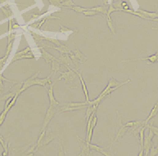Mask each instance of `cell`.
Here are the masks:
<instances>
[{
    "label": "cell",
    "mask_w": 158,
    "mask_h": 156,
    "mask_svg": "<svg viewBox=\"0 0 158 156\" xmlns=\"http://www.w3.org/2000/svg\"><path fill=\"white\" fill-rule=\"evenodd\" d=\"M148 61V65L149 64H155L156 63V55H152L150 57H145V58H141V59H132V60H126L123 61L122 62H129V61Z\"/></svg>",
    "instance_id": "cell-15"
},
{
    "label": "cell",
    "mask_w": 158,
    "mask_h": 156,
    "mask_svg": "<svg viewBox=\"0 0 158 156\" xmlns=\"http://www.w3.org/2000/svg\"><path fill=\"white\" fill-rule=\"evenodd\" d=\"M70 57L71 58L72 61L74 62L75 65H77L78 63H84L86 61V57L82 54L79 49H75V51H71L69 53Z\"/></svg>",
    "instance_id": "cell-2"
},
{
    "label": "cell",
    "mask_w": 158,
    "mask_h": 156,
    "mask_svg": "<svg viewBox=\"0 0 158 156\" xmlns=\"http://www.w3.org/2000/svg\"><path fill=\"white\" fill-rule=\"evenodd\" d=\"M109 2V0H105V1H103V3L104 4H107Z\"/></svg>",
    "instance_id": "cell-42"
},
{
    "label": "cell",
    "mask_w": 158,
    "mask_h": 156,
    "mask_svg": "<svg viewBox=\"0 0 158 156\" xmlns=\"http://www.w3.org/2000/svg\"><path fill=\"white\" fill-rule=\"evenodd\" d=\"M156 16H157V18H158V4L156 5Z\"/></svg>",
    "instance_id": "cell-41"
},
{
    "label": "cell",
    "mask_w": 158,
    "mask_h": 156,
    "mask_svg": "<svg viewBox=\"0 0 158 156\" xmlns=\"http://www.w3.org/2000/svg\"><path fill=\"white\" fill-rule=\"evenodd\" d=\"M97 109H98V107L93 106H91V105L87 106L86 113H85V121L87 122L88 120H89V119L90 118L92 114H93L94 111H97Z\"/></svg>",
    "instance_id": "cell-19"
},
{
    "label": "cell",
    "mask_w": 158,
    "mask_h": 156,
    "mask_svg": "<svg viewBox=\"0 0 158 156\" xmlns=\"http://www.w3.org/2000/svg\"><path fill=\"white\" fill-rule=\"evenodd\" d=\"M91 9L94 11H96V12L99 13L101 15L103 16V17H106V14H107V9L106 8V7L98 6V7H95V8H93Z\"/></svg>",
    "instance_id": "cell-20"
},
{
    "label": "cell",
    "mask_w": 158,
    "mask_h": 156,
    "mask_svg": "<svg viewBox=\"0 0 158 156\" xmlns=\"http://www.w3.org/2000/svg\"><path fill=\"white\" fill-rule=\"evenodd\" d=\"M8 25H9L8 31H11V30H12V29H13V20H9V21H8Z\"/></svg>",
    "instance_id": "cell-39"
},
{
    "label": "cell",
    "mask_w": 158,
    "mask_h": 156,
    "mask_svg": "<svg viewBox=\"0 0 158 156\" xmlns=\"http://www.w3.org/2000/svg\"><path fill=\"white\" fill-rule=\"evenodd\" d=\"M158 114V102H156V104L153 106V108L152 110H151V112L150 114H149V115H148V117L145 120V124L147 125V124L149 123V121H151L152 120V119H153L154 117L156 116V114Z\"/></svg>",
    "instance_id": "cell-17"
},
{
    "label": "cell",
    "mask_w": 158,
    "mask_h": 156,
    "mask_svg": "<svg viewBox=\"0 0 158 156\" xmlns=\"http://www.w3.org/2000/svg\"><path fill=\"white\" fill-rule=\"evenodd\" d=\"M97 122H98V118H97V115L96 114H94V118H93V120H92V124H91V126L95 128L97 125Z\"/></svg>",
    "instance_id": "cell-36"
},
{
    "label": "cell",
    "mask_w": 158,
    "mask_h": 156,
    "mask_svg": "<svg viewBox=\"0 0 158 156\" xmlns=\"http://www.w3.org/2000/svg\"><path fill=\"white\" fill-rule=\"evenodd\" d=\"M41 57L43 59H44V61H46L48 65H50V63L52 61H55V60H58L57 58H56L55 57H53L52 55H51L50 53L47 52V50L44 48V47H41Z\"/></svg>",
    "instance_id": "cell-13"
},
{
    "label": "cell",
    "mask_w": 158,
    "mask_h": 156,
    "mask_svg": "<svg viewBox=\"0 0 158 156\" xmlns=\"http://www.w3.org/2000/svg\"><path fill=\"white\" fill-rule=\"evenodd\" d=\"M156 62H158V51L156 52Z\"/></svg>",
    "instance_id": "cell-43"
},
{
    "label": "cell",
    "mask_w": 158,
    "mask_h": 156,
    "mask_svg": "<svg viewBox=\"0 0 158 156\" xmlns=\"http://www.w3.org/2000/svg\"><path fill=\"white\" fill-rule=\"evenodd\" d=\"M56 111H57V108L55 107L49 106V108L48 109L47 112H46V114H45L44 120V123H43L42 128H41V131H44L45 129L47 128L48 125L50 123V121L52 120V119L53 118V116L56 114Z\"/></svg>",
    "instance_id": "cell-3"
},
{
    "label": "cell",
    "mask_w": 158,
    "mask_h": 156,
    "mask_svg": "<svg viewBox=\"0 0 158 156\" xmlns=\"http://www.w3.org/2000/svg\"><path fill=\"white\" fill-rule=\"evenodd\" d=\"M77 139L79 142V146H80V149H81V152L79 154V156H86L89 155L90 154V151H91V149L89 147V145L87 141H84L82 140L81 138H79V136H77Z\"/></svg>",
    "instance_id": "cell-5"
},
{
    "label": "cell",
    "mask_w": 158,
    "mask_h": 156,
    "mask_svg": "<svg viewBox=\"0 0 158 156\" xmlns=\"http://www.w3.org/2000/svg\"><path fill=\"white\" fill-rule=\"evenodd\" d=\"M50 3V4L55 8H63L62 6V0H48Z\"/></svg>",
    "instance_id": "cell-27"
},
{
    "label": "cell",
    "mask_w": 158,
    "mask_h": 156,
    "mask_svg": "<svg viewBox=\"0 0 158 156\" xmlns=\"http://www.w3.org/2000/svg\"><path fill=\"white\" fill-rule=\"evenodd\" d=\"M148 155L151 156H156L158 155V146L155 147V146H152L149 150V154Z\"/></svg>",
    "instance_id": "cell-33"
},
{
    "label": "cell",
    "mask_w": 158,
    "mask_h": 156,
    "mask_svg": "<svg viewBox=\"0 0 158 156\" xmlns=\"http://www.w3.org/2000/svg\"><path fill=\"white\" fill-rule=\"evenodd\" d=\"M5 7L6 8H2V11H3V13H4V15H5L6 17H9L10 16L13 15V13H12V11H11L9 6L6 5Z\"/></svg>",
    "instance_id": "cell-31"
},
{
    "label": "cell",
    "mask_w": 158,
    "mask_h": 156,
    "mask_svg": "<svg viewBox=\"0 0 158 156\" xmlns=\"http://www.w3.org/2000/svg\"><path fill=\"white\" fill-rule=\"evenodd\" d=\"M57 155H67V153H65L63 150V142L61 140H58V146H57Z\"/></svg>",
    "instance_id": "cell-23"
},
{
    "label": "cell",
    "mask_w": 158,
    "mask_h": 156,
    "mask_svg": "<svg viewBox=\"0 0 158 156\" xmlns=\"http://www.w3.org/2000/svg\"><path fill=\"white\" fill-rule=\"evenodd\" d=\"M43 39L44 40V41H48V42L52 43H53L54 45H56V46H61V45H62L61 43L58 41L57 39H52V38H49V37H45V36H43Z\"/></svg>",
    "instance_id": "cell-28"
},
{
    "label": "cell",
    "mask_w": 158,
    "mask_h": 156,
    "mask_svg": "<svg viewBox=\"0 0 158 156\" xmlns=\"http://www.w3.org/2000/svg\"><path fill=\"white\" fill-rule=\"evenodd\" d=\"M67 68L68 71L59 72L61 74V76L57 79V81L64 80L65 83L71 85L72 88H73V85H76V87H78V86L80 84V83H76V80H79V77L75 73V71H74L71 68H70V67H67Z\"/></svg>",
    "instance_id": "cell-1"
},
{
    "label": "cell",
    "mask_w": 158,
    "mask_h": 156,
    "mask_svg": "<svg viewBox=\"0 0 158 156\" xmlns=\"http://www.w3.org/2000/svg\"><path fill=\"white\" fill-rule=\"evenodd\" d=\"M58 59V61L61 63L62 65H63L64 66L66 67H70V66H72V65H75L74 62L72 61L71 58L70 57L69 54H67V53H63V54L59 57V58H57Z\"/></svg>",
    "instance_id": "cell-9"
},
{
    "label": "cell",
    "mask_w": 158,
    "mask_h": 156,
    "mask_svg": "<svg viewBox=\"0 0 158 156\" xmlns=\"http://www.w3.org/2000/svg\"><path fill=\"white\" fill-rule=\"evenodd\" d=\"M89 147H90V149H91V150L98 152V153L102 154V155H105V156L113 155V154L109 153V152H107V151L106 150V149L108 148V147H106V148H102V147H100V146H97V145H94V144H92L91 142H89Z\"/></svg>",
    "instance_id": "cell-10"
},
{
    "label": "cell",
    "mask_w": 158,
    "mask_h": 156,
    "mask_svg": "<svg viewBox=\"0 0 158 156\" xmlns=\"http://www.w3.org/2000/svg\"><path fill=\"white\" fill-rule=\"evenodd\" d=\"M56 138V136L52 133V129L51 128H46V132H45V136L44 137V141H43V146L48 145L52 141H53Z\"/></svg>",
    "instance_id": "cell-11"
},
{
    "label": "cell",
    "mask_w": 158,
    "mask_h": 156,
    "mask_svg": "<svg viewBox=\"0 0 158 156\" xmlns=\"http://www.w3.org/2000/svg\"><path fill=\"white\" fill-rule=\"evenodd\" d=\"M138 156H143L144 155V151H143V150H140V152L138 154Z\"/></svg>",
    "instance_id": "cell-40"
},
{
    "label": "cell",
    "mask_w": 158,
    "mask_h": 156,
    "mask_svg": "<svg viewBox=\"0 0 158 156\" xmlns=\"http://www.w3.org/2000/svg\"><path fill=\"white\" fill-rule=\"evenodd\" d=\"M87 106H79V107H72V106H67L65 105H62L59 109V113H64V112H70L74 111V110H83L86 108Z\"/></svg>",
    "instance_id": "cell-16"
},
{
    "label": "cell",
    "mask_w": 158,
    "mask_h": 156,
    "mask_svg": "<svg viewBox=\"0 0 158 156\" xmlns=\"http://www.w3.org/2000/svg\"><path fill=\"white\" fill-rule=\"evenodd\" d=\"M51 68H52V72H53V77L57 72H60L61 69V63L58 61V60H55L51 62Z\"/></svg>",
    "instance_id": "cell-18"
},
{
    "label": "cell",
    "mask_w": 158,
    "mask_h": 156,
    "mask_svg": "<svg viewBox=\"0 0 158 156\" xmlns=\"http://www.w3.org/2000/svg\"><path fill=\"white\" fill-rule=\"evenodd\" d=\"M83 13H84V15L86 16V17H94V16H96V15H98V14H100V13H98V12H96V11L92 10L91 8H89L88 10L84 11ZM100 15H101V14H100Z\"/></svg>",
    "instance_id": "cell-29"
},
{
    "label": "cell",
    "mask_w": 158,
    "mask_h": 156,
    "mask_svg": "<svg viewBox=\"0 0 158 156\" xmlns=\"http://www.w3.org/2000/svg\"><path fill=\"white\" fill-rule=\"evenodd\" d=\"M129 82H130V80H127V81H125V82H117V81L114 79L113 77H111V78H110V80H109L108 84H107V86L104 88V90L101 92V94L100 95H103L104 93H105V92L109 89V88H111V87H122L123 85L128 84Z\"/></svg>",
    "instance_id": "cell-4"
},
{
    "label": "cell",
    "mask_w": 158,
    "mask_h": 156,
    "mask_svg": "<svg viewBox=\"0 0 158 156\" xmlns=\"http://www.w3.org/2000/svg\"><path fill=\"white\" fill-rule=\"evenodd\" d=\"M47 19H48V17H44V18H43L42 20H41V21H40V20H39V21H37L36 23H34V24H32V25H31V26H32V27L36 28V29H39V30H40V28H41V26L44 25V23L45 22V20H47Z\"/></svg>",
    "instance_id": "cell-30"
},
{
    "label": "cell",
    "mask_w": 158,
    "mask_h": 156,
    "mask_svg": "<svg viewBox=\"0 0 158 156\" xmlns=\"http://www.w3.org/2000/svg\"><path fill=\"white\" fill-rule=\"evenodd\" d=\"M14 38H15V35H10L8 36V43H12V40L14 39Z\"/></svg>",
    "instance_id": "cell-38"
},
{
    "label": "cell",
    "mask_w": 158,
    "mask_h": 156,
    "mask_svg": "<svg viewBox=\"0 0 158 156\" xmlns=\"http://www.w3.org/2000/svg\"><path fill=\"white\" fill-rule=\"evenodd\" d=\"M116 11H117V9L114 8L113 4L111 3V4L109 5L108 9H107V14H106V16H111V13H114V12H116Z\"/></svg>",
    "instance_id": "cell-34"
},
{
    "label": "cell",
    "mask_w": 158,
    "mask_h": 156,
    "mask_svg": "<svg viewBox=\"0 0 158 156\" xmlns=\"http://www.w3.org/2000/svg\"><path fill=\"white\" fill-rule=\"evenodd\" d=\"M62 6L63 8H70L74 6V3L72 0H62Z\"/></svg>",
    "instance_id": "cell-32"
},
{
    "label": "cell",
    "mask_w": 158,
    "mask_h": 156,
    "mask_svg": "<svg viewBox=\"0 0 158 156\" xmlns=\"http://www.w3.org/2000/svg\"><path fill=\"white\" fill-rule=\"evenodd\" d=\"M147 128H148V130H151V131L153 133H154V135L158 136V127L154 126L152 121L151 122L150 124L148 123V124H147Z\"/></svg>",
    "instance_id": "cell-24"
},
{
    "label": "cell",
    "mask_w": 158,
    "mask_h": 156,
    "mask_svg": "<svg viewBox=\"0 0 158 156\" xmlns=\"http://www.w3.org/2000/svg\"><path fill=\"white\" fill-rule=\"evenodd\" d=\"M62 105H65V106H67L79 107L86 106V102H68V103H64Z\"/></svg>",
    "instance_id": "cell-25"
},
{
    "label": "cell",
    "mask_w": 158,
    "mask_h": 156,
    "mask_svg": "<svg viewBox=\"0 0 158 156\" xmlns=\"http://www.w3.org/2000/svg\"><path fill=\"white\" fill-rule=\"evenodd\" d=\"M61 26V30H60V32L61 33H64V32H71V30H69V29H67V28H65L64 26H62V25H60Z\"/></svg>",
    "instance_id": "cell-37"
},
{
    "label": "cell",
    "mask_w": 158,
    "mask_h": 156,
    "mask_svg": "<svg viewBox=\"0 0 158 156\" xmlns=\"http://www.w3.org/2000/svg\"><path fill=\"white\" fill-rule=\"evenodd\" d=\"M30 51H31L30 47H27L26 48H25V49L23 50V51H21V52H19L18 53H17V54H16V56H22V55L27 54V53L30 52Z\"/></svg>",
    "instance_id": "cell-35"
},
{
    "label": "cell",
    "mask_w": 158,
    "mask_h": 156,
    "mask_svg": "<svg viewBox=\"0 0 158 156\" xmlns=\"http://www.w3.org/2000/svg\"><path fill=\"white\" fill-rule=\"evenodd\" d=\"M51 77H52V74L50 73V74L47 78H44V79H39V78H36L35 80H33L31 81V86H34V85H40V86H43L45 88L46 87V85L47 84H52V80H51Z\"/></svg>",
    "instance_id": "cell-7"
},
{
    "label": "cell",
    "mask_w": 158,
    "mask_h": 156,
    "mask_svg": "<svg viewBox=\"0 0 158 156\" xmlns=\"http://www.w3.org/2000/svg\"><path fill=\"white\" fill-rule=\"evenodd\" d=\"M55 83H52L50 85L49 88L47 89L48 96V98H49V102H50V106L55 107V108H57L59 106L60 103L57 102L56 98L54 97V94H53V85H54Z\"/></svg>",
    "instance_id": "cell-6"
},
{
    "label": "cell",
    "mask_w": 158,
    "mask_h": 156,
    "mask_svg": "<svg viewBox=\"0 0 158 156\" xmlns=\"http://www.w3.org/2000/svg\"><path fill=\"white\" fill-rule=\"evenodd\" d=\"M68 9H71V10H73L75 12H76L77 13H83L84 11L88 10L89 8H82V7H79V6H72V7H70V8H67Z\"/></svg>",
    "instance_id": "cell-26"
},
{
    "label": "cell",
    "mask_w": 158,
    "mask_h": 156,
    "mask_svg": "<svg viewBox=\"0 0 158 156\" xmlns=\"http://www.w3.org/2000/svg\"><path fill=\"white\" fill-rule=\"evenodd\" d=\"M153 146L152 139L150 138L149 136H144V141H143V151H144V155L148 156L149 154V150L151 147Z\"/></svg>",
    "instance_id": "cell-12"
},
{
    "label": "cell",
    "mask_w": 158,
    "mask_h": 156,
    "mask_svg": "<svg viewBox=\"0 0 158 156\" xmlns=\"http://www.w3.org/2000/svg\"><path fill=\"white\" fill-rule=\"evenodd\" d=\"M106 24H107V26L109 27L110 30L111 31V33L113 35H116V30H115V25H114L113 22H112V20L110 16H106Z\"/></svg>",
    "instance_id": "cell-21"
},
{
    "label": "cell",
    "mask_w": 158,
    "mask_h": 156,
    "mask_svg": "<svg viewBox=\"0 0 158 156\" xmlns=\"http://www.w3.org/2000/svg\"><path fill=\"white\" fill-rule=\"evenodd\" d=\"M72 69L75 71V73L77 74L78 77H79V80L80 81V84L82 86V89H83V92L84 93V96H85V99H86V102H89V92H88V88L86 87V84L84 82V79H83V77H82V74L80 72H79V69H74V68H72Z\"/></svg>",
    "instance_id": "cell-8"
},
{
    "label": "cell",
    "mask_w": 158,
    "mask_h": 156,
    "mask_svg": "<svg viewBox=\"0 0 158 156\" xmlns=\"http://www.w3.org/2000/svg\"><path fill=\"white\" fill-rule=\"evenodd\" d=\"M43 47H44V48H51V49L57 50V51H58V52L62 53V54H63V53H67V54H69L70 52H71L67 46H65V45L63 44L61 45V46H55V47L54 46H53V47H52V46H48V45L45 44Z\"/></svg>",
    "instance_id": "cell-14"
},
{
    "label": "cell",
    "mask_w": 158,
    "mask_h": 156,
    "mask_svg": "<svg viewBox=\"0 0 158 156\" xmlns=\"http://www.w3.org/2000/svg\"><path fill=\"white\" fill-rule=\"evenodd\" d=\"M145 124V120H139V121H133V122H127L125 123V124H124L125 126L127 127V128H132V127L135 126H139V125H142V124Z\"/></svg>",
    "instance_id": "cell-22"
}]
</instances>
